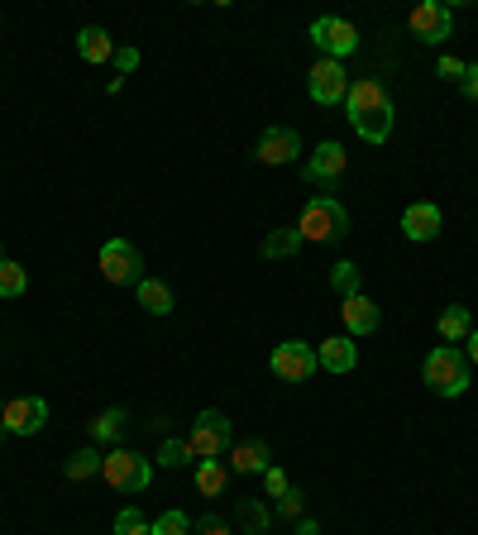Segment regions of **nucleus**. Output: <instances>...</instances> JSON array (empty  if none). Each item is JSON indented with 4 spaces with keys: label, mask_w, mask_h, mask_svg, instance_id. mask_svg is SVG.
Returning a JSON list of instances; mask_svg holds the SVG:
<instances>
[{
    "label": "nucleus",
    "mask_w": 478,
    "mask_h": 535,
    "mask_svg": "<svg viewBox=\"0 0 478 535\" xmlns=\"http://www.w3.org/2000/svg\"><path fill=\"white\" fill-rule=\"evenodd\" d=\"M412 39L416 43H445L450 39V24H455V15H450V5H440V0H421L412 10Z\"/></svg>",
    "instance_id": "9b49d317"
},
{
    "label": "nucleus",
    "mask_w": 478,
    "mask_h": 535,
    "mask_svg": "<svg viewBox=\"0 0 478 535\" xmlns=\"http://www.w3.org/2000/svg\"><path fill=\"white\" fill-rule=\"evenodd\" d=\"M464 67H469V63H459V58H440V77L459 82V77H464Z\"/></svg>",
    "instance_id": "f704fd0d"
},
{
    "label": "nucleus",
    "mask_w": 478,
    "mask_h": 535,
    "mask_svg": "<svg viewBox=\"0 0 478 535\" xmlns=\"http://www.w3.org/2000/svg\"><path fill=\"white\" fill-rule=\"evenodd\" d=\"M268 464H273L268 440H244V445H235V454H230V469H239V473H263Z\"/></svg>",
    "instance_id": "a211bd4d"
},
{
    "label": "nucleus",
    "mask_w": 478,
    "mask_h": 535,
    "mask_svg": "<svg viewBox=\"0 0 478 535\" xmlns=\"http://www.w3.org/2000/svg\"><path fill=\"white\" fill-rule=\"evenodd\" d=\"M149 535H192V516L187 512H163L149 521Z\"/></svg>",
    "instance_id": "a878e982"
},
{
    "label": "nucleus",
    "mask_w": 478,
    "mask_h": 535,
    "mask_svg": "<svg viewBox=\"0 0 478 535\" xmlns=\"http://www.w3.org/2000/svg\"><path fill=\"white\" fill-rule=\"evenodd\" d=\"M402 235L412 239V244H431V239L440 235V206H431V201L407 206V211H402Z\"/></svg>",
    "instance_id": "4468645a"
},
{
    "label": "nucleus",
    "mask_w": 478,
    "mask_h": 535,
    "mask_svg": "<svg viewBox=\"0 0 478 535\" xmlns=\"http://www.w3.org/2000/svg\"><path fill=\"white\" fill-rule=\"evenodd\" d=\"M0 440H5V426H0Z\"/></svg>",
    "instance_id": "4c0bfd02"
},
{
    "label": "nucleus",
    "mask_w": 478,
    "mask_h": 535,
    "mask_svg": "<svg viewBox=\"0 0 478 535\" xmlns=\"http://www.w3.org/2000/svg\"><path fill=\"white\" fill-rule=\"evenodd\" d=\"M115 535H149V516L139 512V507H125V512L115 516Z\"/></svg>",
    "instance_id": "cd10ccee"
},
{
    "label": "nucleus",
    "mask_w": 478,
    "mask_h": 535,
    "mask_svg": "<svg viewBox=\"0 0 478 535\" xmlns=\"http://www.w3.org/2000/svg\"><path fill=\"white\" fill-rule=\"evenodd\" d=\"M101 478H106L115 493H144L149 488V459L144 454H134V450H110L106 459H101Z\"/></svg>",
    "instance_id": "20e7f679"
},
{
    "label": "nucleus",
    "mask_w": 478,
    "mask_h": 535,
    "mask_svg": "<svg viewBox=\"0 0 478 535\" xmlns=\"http://www.w3.org/2000/svg\"><path fill=\"white\" fill-rule=\"evenodd\" d=\"M201 535H235V531H230L220 516H201Z\"/></svg>",
    "instance_id": "c9c22d12"
},
{
    "label": "nucleus",
    "mask_w": 478,
    "mask_h": 535,
    "mask_svg": "<svg viewBox=\"0 0 478 535\" xmlns=\"http://www.w3.org/2000/svg\"><path fill=\"white\" fill-rule=\"evenodd\" d=\"M115 67H120V77H130L134 67H139V53L134 48H115Z\"/></svg>",
    "instance_id": "473e14b6"
},
{
    "label": "nucleus",
    "mask_w": 478,
    "mask_h": 535,
    "mask_svg": "<svg viewBox=\"0 0 478 535\" xmlns=\"http://www.w3.org/2000/svg\"><path fill=\"white\" fill-rule=\"evenodd\" d=\"M225 488V464L220 459H196V493L216 497Z\"/></svg>",
    "instance_id": "4be33fe9"
},
{
    "label": "nucleus",
    "mask_w": 478,
    "mask_h": 535,
    "mask_svg": "<svg viewBox=\"0 0 478 535\" xmlns=\"http://www.w3.org/2000/svg\"><path fill=\"white\" fill-rule=\"evenodd\" d=\"M77 53L87 58V63H115V43L101 24H87L82 34H77Z\"/></svg>",
    "instance_id": "f3484780"
},
{
    "label": "nucleus",
    "mask_w": 478,
    "mask_h": 535,
    "mask_svg": "<svg viewBox=\"0 0 478 535\" xmlns=\"http://www.w3.org/2000/svg\"><path fill=\"white\" fill-rule=\"evenodd\" d=\"M464 359H469V364H478V330L469 335V354H464Z\"/></svg>",
    "instance_id": "e433bc0d"
},
{
    "label": "nucleus",
    "mask_w": 478,
    "mask_h": 535,
    "mask_svg": "<svg viewBox=\"0 0 478 535\" xmlns=\"http://www.w3.org/2000/svg\"><path fill=\"white\" fill-rule=\"evenodd\" d=\"M263 483H268V497H283L287 488H292V483H287V473L278 469V464H268V469H263Z\"/></svg>",
    "instance_id": "c756f323"
},
{
    "label": "nucleus",
    "mask_w": 478,
    "mask_h": 535,
    "mask_svg": "<svg viewBox=\"0 0 478 535\" xmlns=\"http://www.w3.org/2000/svg\"><path fill=\"white\" fill-rule=\"evenodd\" d=\"M134 297H139V306H144L149 316H168V311H173V287L158 278H144L134 287Z\"/></svg>",
    "instance_id": "6ab92c4d"
},
{
    "label": "nucleus",
    "mask_w": 478,
    "mask_h": 535,
    "mask_svg": "<svg viewBox=\"0 0 478 535\" xmlns=\"http://www.w3.org/2000/svg\"><path fill=\"white\" fill-rule=\"evenodd\" d=\"M230 440H235L230 416L225 411H201L192 435H187V450H192V459H216V454L230 450Z\"/></svg>",
    "instance_id": "39448f33"
},
{
    "label": "nucleus",
    "mask_w": 478,
    "mask_h": 535,
    "mask_svg": "<svg viewBox=\"0 0 478 535\" xmlns=\"http://www.w3.org/2000/svg\"><path fill=\"white\" fill-rule=\"evenodd\" d=\"M278 512H283V516H297V512H302V493H292V488H287V493L278 497Z\"/></svg>",
    "instance_id": "72a5a7b5"
},
{
    "label": "nucleus",
    "mask_w": 478,
    "mask_h": 535,
    "mask_svg": "<svg viewBox=\"0 0 478 535\" xmlns=\"http://www.w3.org/2000/svg\"><path fill=\"white\" fill-rule=\"evenodd\" d=\"M316 364L326 368V373H354V364H359V349H354V340H349V335H335V340H321V349H316Z\"/></svg>",
    "instance_id": "2eb2a0df"
},
{
    "label": "nucleus",
    "mask_w": 478,
    "mask_h": 535,
    "mask_svg": "<svg viewBox=\"0 0 478 535\" xmlns=\"http://www.w3.org/2000/svg\"><path fill=\"white\" fill-rule=\"evenodd\" d=\"M340 316H345V330H349V335H373V330L383 325L378 306H373L364 292H359V297H349L345 306H340Z\"/></svg>",
    "instance_id": "dca6fc26"
},
{
    "label": "nucleus",
    "mask_w": 478,
    "mask_h": 535,
    "mask_svg": "<svg viewBox=\"0 0 478 535\" xmlns=\"http://www.w3.org/2000/svg\"><path fill=\"white\" fill-rule=\"evenodd\" d=\"M125 421H130V416H125V407H106L101 416H96L91 435H96V440H115V435L125 430Z\"/></svg>",
    "instance_id": "bb28decb"
},
{
    "label": "nucleus",
    "mask_w": 478,
    "mask_h": 535,
    "mask_svg": "<svg viewBox=\"0 0 478 535\" xmlns=\"http://www.w3.org/2000/svg\"><path fill=\"white\" fill-rule=\"evenodd\" d=\"M306 91L316 106H340L349 96V77H345V63L335 58H316V67L306 72Z\"/></svg>",
    "instance_id": "6e6552de"
},
{
    "label": "nucleus",
    "mask_w": 478,
    "mask_h": 535,
    "mask_svg": "<svg viewBox=\"0 0 478 535\" xmlns=\"http://www.w3.org/2000/svg\"><path fill=\"white\" fill-rule=\"evenodd\" d=\"M268 368L283 378V383H306L311 373H316V349L306 340H287L273 349V359H268Z\"/></svg>",
    "instance_id": "1a4fd4ad"
},
{
    "label": "nucleus",
    "mask_w": 478,
    "mask_h": 535,
    "mask_svg": "<svg viewBox=\"0 0 478 535\" xmlns=\"http://www.w3.org/2000/svg\"><path fill=\"white\" fill-rule=\"evenodd\" d=\"M163 469H182L187 459H192V450H187V440H173V435H163Z\"/></svg>",
    "instance_id": "c85d7f7f"
},
{
    "label": "nucleus",
    "mask_w": 478,
    "mask_h": 535,
    "mask_svg": "<svg viewBox=\"0 0 478 535\" xmlns=\"http://www.w3.org/2000/svg\"><path fill=\"white\" fill-rule=\"evenodd\" d=\"M345 163H349V153L345 144H335V139H326V144H316V153L302 163V177L306 182H340L345 177Z\"/></svg>",
    "instance_id": "ddd939ff"
},
{
    "label": "nucleus",
    "mask_w": 478,
    "mask_h": 535,
    "mask_svg": "<svg viewBox=\"0 0 478 535\" xmlns=\"http://www.w3.org/2000/svg\"><path fill=\"white\" fill-rule=\"evenodd\" d=\"M244 516H249V531L263 535V526H268V512H263L259 502H244Z\"/></svg>",
    "instance_id": "7c9ffc66"
},
{
    "label": "nucleus",
    "mask_w": 478,
    "mask_h": 535,
    "mask_svg": "<svg viewBox=\"0 0 478 535\" xmlns=\"http://www.w3.org/2000/svg\"><path fill=\"white\" fill-rule=\"evenodd\" d=\"M311 43H316L326 58L345 63L349 53L359 48V29L349 20H340V15H316V20H311Z\"/></svg>",
    "instance_id": "0eeeda50"
},
{
    "label": "nucleus",
    "mask_w": 478,
    "mask_h": 535,
    "mask_svg": "<svg viewBox=\"0 0 478 535\" xmlns=\"http://www.w3.org/2000/svg\"><path fill=\"white\" fill-rule=\"evenodd\" d=\"M435 330H440V340H450V344H459V340H469V335H474V325H469V311H464V306H445V311H440V321H435Z\"/></svg>",
    "instance_id": "aec40b11"
},
{
    "label": "nucleus",
    "mask_w": 478,
    "mask_h": 535,
    "mask_svg": "<svg viewBox=\"0 0 478 535\" xmlns=\"http://www.w3.org/2000/svg\"><path fill=\"white\" fill-rule=\"evenodd\" d=\"M101 273L115 287H139L144 282V258H139L130 239H106L101 244Z\"/></svg>",
    "instance_id": "423d86ee"
},
{
    "label": "nucleus",
    "mask_w": 478,
    "mask_h": 535,
    "mask_svg": "<svg viewBox=\"0 0 478 535\" xmlns=\"http://www.w3.org/2000/svg\"><path fill=\"white\" fill-rule=\"evenodd\" d=\"M297 153H302V134H297V129H287V125H273V129H263L254 158H259L263 168H283V163H292Z\"/></svg>",
    "instance_id": "f8f14e48"
},
{
    "label": "nucleus",
    "mask_w": 478,
    "mask_h": 535,
    "mask_svg": "<svg viewBox=\"0 0 478 535\" xmlns=\"http://www.w3.org/2000/svg\"><path fill=\"white\" fill-rule=\"evenodd\" d=\"M63 473L72 478V483H87L91 473H101V454H96V450H77L72 459H67Z\"/></svg>",
    "instance_id": "393cba45"
},
{
    "label": "nucleus",
    "mask_w": 478,
    "mask_h": 535,
    "mask_svg": "<svg viewBox=\"0 0 478 535\" xmlns=\"http://www.w3.org/2000/svg\"><path fill=\"white\" fill-rule=\"evenodd\" d=\"M302 244H306V239L297 235V230H278V235L263 239V258H292Z\"/></svg>",
    "instance_id": "b1692460"
},
{
    "label": "nucleus",
    "mask_w": 478,
    "mask_h": 535,
    "mask_svg": "<svg viewBox=\"0 0 478 535\" xmlns=\"http://www.w3.org/2000/svg\"><path fill=\"white\" fill-rule=\"evenodd\" d=\"M459 91H464L469 101H478V63L464 67V77H459Z\"/></svg>",
    "instance_id": "2f4dec72"
},
{
    "label": "nucleus",
    "mask_w": 478,
    "mask_h": 535,
    "mask_svg": "<svg viewBox=\"0 0 478 535\" xmlns=\"http://www.w3.org/2000/svg\"><path fill=\"white\" fill-rule=\"evenodd\" d=\"M330 287H335V292H340V297H359V292H364V273H359V263H335V268H330Z\"/></svg>",
    "instance_id": "412c9836"
},
{
    "label": "nucleus",
    "mask_w": 478,
    "mask_h": 535,
    "mask_svg": "<svg viewBox=\"0 0 478 535\" xmlns=\"http://www.w3.org/2000/svg\"><path fill=\"white\" fill-rule=\"evenodd\" d=\"M24 287H29L24 263H15V258H0V297H24Z\"/></svg>",
    "instance_id": "5701e85b"
},
{
    "label": "nucleus",
    "mask_w": 478,
    "mask_h": 535,
    "mask_svg": "<svg viewBox=\"0 0 478 535\" xmlns=\"http://www.w3.org/2000/svg\"><path fill=\"white\" fill-rule=\"evenodd\" d=\"M0 258H5V254H0Z\"/></svg>",
    "instance_id": "58836bf2"
},
{
    "label": "nucleus",
    "mask_w": 478,
    "mask_h": 535,
    "mask_svg": "<svg viewBox=\"0 0 478 535\" xmlns=\"http://www.w3.org/2000/svg\"><path fill=\"white\" fill-rule=\"evenodd\" d=\"M345 115H349V125H354V134H359L364 144H383V139L392 134V120H397V115H392L388 86L373 82V77H364V82L349 86Z\"/></svg>",
    "instance_id": "f257e3e1"
},
{
    "label": "nucleus",
    "mask_w": 478,
    "mask_h": 535,
    "mask_svg": "<svg viewBox=\"0 0 478 535\" xmlns=\"http://www.w3.org/2000/svg\"><path fill=\"white\" fill-rule=\"evenodd\" d=\"M421 378H426V387L440 392V397H464V392H469V359H464V349H455V344L431 349L426 364H421Z\"/></svg>",
    "instance_id": "f03ea898"
},
{
    "label": "nucleus",
    "mask_w": 478,
    "mask_h": 535,
    "mask_svg": "<svg viewBox=\"0 0 478 535\" xmlns=\"http://www.w3.org/2000/svg\"><path fill=\"white\" fill-rule=\"evenodd\" d=\"M345 230H349V211L335 196H316L302 211V225H297V235H302L306 244H335Z\"/></svg>",
    "instance_id": "7ed1b4c3"
},
{
    "label": "nucleus",
    "mask_w": 478,
    "mask_h": 535,
    "mask_svg": "<svg viewBox=\"0 0 478 535\" xmlns=\"http://www.w3.org/2000/svg\"><path fill=\"white\" fill-rule=\"evenodd\" d=\"M0 426L10 435H39L48 426V402L44 397H15L0 407Z\"/></svg>",
    "instance_id": "9d476101"
}]
</instances>
